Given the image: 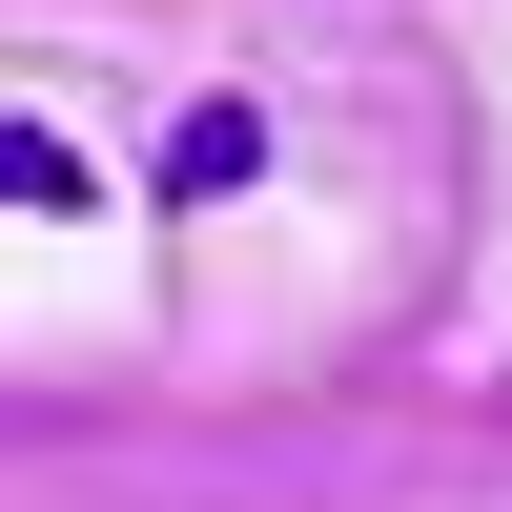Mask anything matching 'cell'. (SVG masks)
I'll list each match as a JSON object with an SVG mask.
<instances>
[{"mask_svg": "<svg viewBox=\"0 0 512 512\" xmlns=\"http://www.w3.org/2000/svg\"><path fill=\"white\" fill-rule=\"evenodd\" d=\"M246 164H267V123H246V103H185V123H164V205H226Z\"/></svg>", "mask_w": 512, "mask_h": 512, "instance_id": "cell-1", "label": "cell"}]
</instances>
